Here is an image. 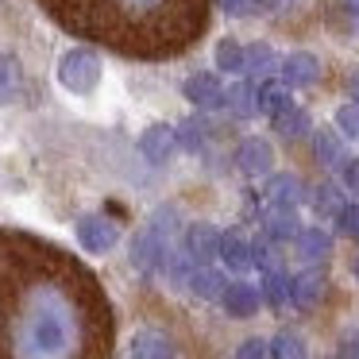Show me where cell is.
I'll return each mask as SVG.
<instances>
[{
	"label": "cell",
	"mask_w": 359,
	"mask_h": 359,
	"mask_svg": "<svg viewBox=\"0 0 359 359\" xmlns=\"http://www.w3.org/2000/svg\"><path fill=\"white\" fill-rule=\"evenodd\" d=\"M112 305L97 274L32 232L0 228V359H109Z\"/></svg>",
	"instance_id": "6da1fadb"
},
{
	"label": "cell",
	"mask_w": 359,
	"mask_h": 359,
	"mask_svg": "<svg viewBox=\"0 0 359 359\" xmlns=\"http://www.w3.org/2000/svg\"><path fill=\"white\" fill-rule=\"evenodd\" d=\"M62 32L135 62H163L205 32L209 0H35Z\"/></svg>",
	"instance_id": "7a4b0ae2"
},
{
	"label": "cell",
	"mask_w": 359,
	"mask_h": 359,
	"mask_svg": "<svg viewBox=\"0 0 359 359\" xmlns=\"http://www.w3.org/2000/svg\"><path fill=\"white\" fill-rule=\"evenodd\" d=\"M236 166H240L243 174H251V178H266L271 166H274L271 143H266L263 135H248V140L236 147Z\"/></svg>",
	"instance_id": "3957f363"
},
{
	"label": "cell",
	"mask_w": 359,
	"mask_h": 359,
	"mask_svg": "<svg viewBox=\"0 0 359 359\" xmlns=\"http://www.w3.org/2000/svg\"><path fill=\"white\" fill-rule=\"evenodd\" d=\"M263 201L271 209H297L305 201V186L297 174H271L263 186Z\"/></svg>",
	"instance_id": "277c9868"
},
{
	"label": "cell",
	"mask_w": 359,
	"mask_h": 359,
	"mask_svg": "<svg viewBox=\"0 0 359 359\" xmlns=\"http://www.w3.org/2000/svg\"><path fill=\"white\" fill-rule=\"evenodd\" d=\"M220 302H224L228 317L248 320V317H255L259 305H263V290L251 286V282H243V278H236V282H228V286H224V297H220Z\"/></svg>",
	"instance_id": "5b68a950"
},
{
	"label": "cell",
	"mask_w": 359,
	"mask_h": 359,
	"mask_svg": "<svg viewBox=\"0 0 359 359\" xmlns=\"http://www.w3.org/2000/svg\"><path fill=\"white\" fill-rule=\"evenodd\" d=\"M320 297H325V271H320V266H309V271H302V274L290 278V305L313 309Z\"/></svg>",
	"instance_id": "8992f818"
},
{
	"label": "cell",
	"mask_w": 359,
	"mask_h": 359,
	"mask_svg": "<svg viewBox=\"0 0 359 359\" xmlns=\"http://www.w3.org/2000/svg\"><path fill=\"white\" fill-rule=\"evenodd\" d=\"M282 81H286L290 89H305V86H313V81L320 78V62H317V55H309V50H294V55H286L282 58Z\"/></svg>",
	"instance_id": "52a82bcc"
},
{
	"label": "cell",
	"mask_w": 359,
	"mask_h": 359,
	"mask_svg": "<svg viewBox=\"0 0 359 359\" xmlns=\"http://www.w3.org/2000/svg\"><path fill=\"white\" fill-rule=\"evenodd\" d=\"M328 251H332V240H328L325 228H302V232L294 236V255L302 259V263H309V266L325 263Z\"/></svg>",
	"instance_id": "ba28073f"
},
{
	"label": "cell",
	"mask_w": 359,
	"mask_h": 359,
	"mask_svg": "<svg viewBox=\"0 0 359 359\" xmlns=\"http://www.w3.org/2000/svg\"><path fill=\"white\" fill-rule=\"evenodd\" d=\"M220 240H224V236H220L212 224H189V232H186V255L197 259V263H209L212 255H220Z\"/></svg>",
	"instance_id": "9c48e42d"
},
{
	"label": "cell",
	"mask_w": 359,
	"mask_h": 359,
	"mask_svg": "<svg viewBox=\"0 0 359 359\" xmlns=\"http://www.w3.org/2000/svg\"><path fill=\"white\" fill-rule=\"evenodd\" d=\"M224 93L228 89L217 81V74H194V78L186 81V97L197 109H220V104H224Z\"/></svg>",
	"instance_id": "30bf717a"
},
{
	"label": "cell",
	"mask_w": 359,
	"mask_h": 359,
	"mask_svg": "<svg viewBox=\"0 0 359 359\" xmlns=\"http://www.w3.org/2000/svg\"><path fill=\"white\" fill-rule=\"evenodd\" d=\"M220 259H224L228 271L243 274V271H251V266H255V243H248L243 236L228 232L224 240H220Z\"/></svg>",
	"instance_id": "8fae6325"
},
{
	"label": "cell",
	"mask_w": 359,
	"mask_h": 359,
	"mask_svg": "<svg viewBox=\"0 0 359 359\" xmlns=\"http://www.w3.org/2000/svg\"><path fill=\"white\" fill-rule=\"evenodd\" d=\"M97 74H101V66H97V58L89 55V50H74L70 62L62 66L66 86H74V89H89L97 81Z\"/></svg>",
	"instance_id": "7c38bea8"
},
{
	"label": "cell",
	"mask_w": 359,
	"mask_h": 359,
	"mask_svg": "<svg viewBox=\"0 0 359 359\" xmlns=\"http://www.w3.org/2000/svg\"><path fill=\"white\" fill-rule=\"evenodd\" d=\"M278 62V55H274L271 43H251L248 47V62H243V74H248V81H255V86H263L266 78H271V70Z\"/></svg>",
	"instance_id": "4fadbf2b"
},
{
	"label": "cell",
	"mask_w": 359,
	"mask_h": 359,
	"mask_svg": "<svg viewBox=\"0 0 359 359\" xmlns=\"http://www.w3.org/2000/svg\"><path fill=\"white\" fill-rule=\"evenodd\" d=\"M78 236H81V248L86 251H109L112 243H116V228H112L109 220H101V217L81 220Z\"/></svg>",
	"instance_id": "5bb4252c"
},
{
	"label": "cell",
	"mask_w": 359,
	"mask_h": 359,
	"mask_svg": "<svg viewBox=\"0 0 359 359\" xmlns=\"http://www.w3.org/2000/svg\"><path fill=\"white\" fill-rule=\"evenodd\" d=\"M290 104H294V101H290V86H286V81H263V86H259V112H263L266 120L282 116Z\"/></svg>",
	"instance_id": "9a60e30c"
},
{
	"label": "cell",
	"mask_w": 359,
	"mask_h": 359,
	"mask_svg": "<svg viewBox=\"0 0 359 359\" xmlns=\"http://www.w3.org/2000/svg\"><path fill=\"white\" fill-rule=\"evenodd\" d=\"M224 104L236 112V116H251V112H259V86L255 81H236V86H228L224 93Z\"/></svg>",
	"instance_id": "2e32d148"
},
{
	"label": "cell",
	"mask_w": 359,
	"mask_h": 359,
	"mask_svg": "<svg viewBox=\"0 0 359 359\" xmlns=\"http://www.w3.org/2000/svg\"><path fill=\"white\" fill-rule=\"evenodd\" d=\"M313 155H317L320 166H344V140H340V132H328V128L313 132Z\"/></svg>",
	"instance_id": "e0dca14e"
},
{
	"label": "cell",
	"mask_w": 359,
	"mask_h": 359,
	"mask_svg": "<svg viewBox=\"0 0 359 359\" xmlns=\"http://www.w3.org/2000/svg\"><path fill=\"white\" fill-rule=\"evenodd\" d=\"M313 209L320 212V217H336L340 220V212L348 209V201H344V194H340V186H332V182H325V186H317L313 189Z\"/></svg>",
	"instance_id": "ac0fdd59"
},
{
	"label": "cell",
	"mask_w": 359,
	"mask_h": 359,
	"mask_svg": "<svg viewBox=\"0 0 359 359\" xmlns=\"http://www.w3.org/2000/svg\"><path fill=\"white\" fill-rule=\"evenodd\" d=\"M135 359H174V344L163 332H140L135 336Z\"/></svg>",
	"instance_id": "d6986e66"
},
{
	"label": "cell",
	"mask_w": 359,
	"mask_h": 359,
	"mask_svg": "<svg viewBox=\"0 0 359 359\" xmlns=\"http://www.w3.org/2000/svg\"><path fill=\"white\" fill-rule=\"evenodd\" d=\"M274 132L286 135V140H302V135H309V112L297 109V104H290L282 116H274Z\"/></svg>",
	"instance_id": "ffe728a7"
},
{
	"label": "cell",
	"mask_w": 359,
	"mask_h": 359,
	"mask_svg": "<svg viewBox=\"0 0 359 359\" xmlns=\"http://www.w3.org/2000/svg\"><path fill=\"white\" fill-rule=\"evenodd\" d=\"M243 62H248V47L236 39H220L217 43V70L224 74H243Z\"/></svg>",
	"instance_id": "44dd1931"
},
{
	"label": "cell",
	"mask_w": 359,
	"mask_h": 359,
	"mask_svg": "<svg viewBox=\"0 0 359 359\" xmlns=\"http://www.w3.org/2000/svg\"><path fill=\"white\" fill-rule=\"evenodd\" d=\"M263 302L282 309L290 302V274L286 271H266L263 274Z\"/></svg>",
	"instance_id": "7402d4cb"
},
{
	"label": "cell",
	"mask_w": 359,
	"mask_h": 359,
	"mask_svg": "<svg viewBox=\"0 0 359 359\" xmlns=\"http://www.w3.org/2000/svg\"><path fill=\"white\" fill-rule=\"evenodd\" d=\"M271 359H309V348H305V340L297 332H278L271 340Z\"/></svg>",
	"instance_id": "603a6c76"
},
{
	"label": "cell",
	"mask_w": 359,
	"mask_h": 359,
	"mask_svg": "<svg viewBox=\"0 0 359 359\" xmlns=\"http://www.w3.org/2000/svg\"><path fill=\"white\" fill-rule=\"evenodd\" d=\"M194 294L197 297H205V302H212V297H224V274L220 271H209V266H201V271H194Z\"/></svg>",
	"instance_id": "cb8c5ba5"
},
{
	"label": "cell",
	"mask_w": 359,
	"mask_h": 359,
	"mask_svg": "<svg viewBox=\"0 0 359 359\" xmlns=\"http://www.w3.org/2000/svg\"><path fill=\"white\" fill-rule=\"evenodd\" d=\"M143 151H147V158H155V163L170 158V151H174V132H170V128H151V132L143 135Z\"/></svg>",
	"instance_id": "d4e9b609"
},
{
	"label": "cell",
	"mask_w": 359,
	"mask_h": 359,
	"mask_svg": "<svg viewBox=\"0 0 359 359\" xmlns=\"http://www.w3.org/2000/svg\"><path fill=\"white\" fill-rule=\"evenodd\" d=\"M302 232V228H297V220H294V209H274V217L266 220V236H271V240H294V236Z\"/></svg>",
	"instance_id": "484cf974"
},
{
	"label": "cell",
	"mask_w": 359,
	"mask_h": 359,
	"mask_svg": "<svg viewBox=\"0 0 359 359\" xmlns=\"http://www.w3.org/2000/svg\"><path fill=\"white\" fill-rule=\"evenodd\" d=\"M336 132H340L344 140L359 143V101H348V104L336 109Z\"/></svg>",
	"instance_id": "4316f807"
},
{
	"label": "cell",
	"mask_w": 359,
	"mask_h": 359,
	"mask_svg": "<svg viewBox=\"0 0 359 359\" xmlns=\"http://www.w3.org/2000/svg\"><path fill=\"white\" fill-rule=\"evenodd\" d=\"M220 8L228 16H259V12L278 8V0H220Z\"/></svg>",
	"instance_id": "83f0119b"
},
{
	"label": "cell",
	"mask_w": 359,
	"mask_h": 359,
	"mask_svg": "<svg viewBox=\"0 0 359 359\" xmlns=\"http://www.w3.org/2000/svg\"><path fill=\"white\" fill-rule=\"evenodd\" d=\"M255 266H263V271H282V259H278V240H259L255 243Z\"/></svg>",
	"instance_id": "f1b7e54d"
},
{
	"label": "cell",
	"mask_w": 359,
	"mask_h": 359,
	"mask_svg": "<svg viewBox=\"0 0 359 359\" xmlns=\"http://www.w3.org/2000/svg\"><path fill=\"white\" fill-rule=\"evenodd\" d=\"M158 251H163V243H158L151 232L140 236V240H135V263H140V266H155Z\"/></svg>",
	"instance_id": "f546056e"
},
{
	"label": "cell",
	"mask_w": 359,
	"mask_h": 359,
	"mask_svg": "<svg viewBox=\"0 0 359 359\" xmlns=\"http://www.w3.org/2000/svg\"><path fill=\"white\" fill-rule=\"evenodd\" d=\"M236 359H271V344L266 340H243L236 348Z\"/></svg>",
	"instance_id": "4dcf8cb0"
},
{
	"label": "cell",
	"mask_w": 359,
	"mask_h": 359,
	"mask_svg": "<svg viewBox=\"0 0 359 359\" xmlns=\"http://www.w3.org/2000/svg\"><path fill=\"white\" fill-rule=\"evenodd\" d=\"M340 228L351 236V240H359V205H348V209L340 212Z\"/></svg>",
	"instance_id": "1f68e13d"
},
{
	"label": "cell",
	"mask_w": 359,
	"mask_h": 359,
	"mask_svg": "<svg viewBox=\"0 0 359 359\" xmlns=\"http://www.w3.org/2000/svg\"><path fill=\"white\" fill-rule=\"evenodd\" d=\"M344 186H348L351 194H359V158H348V163H344Z\"/></svg>",
	"instance_id": "d6a6232c"
},
{
	"label": "cell",
	"mask_w": 359,
	"mask_h": 359,
	"mask_svg": "<svg viewBox=\"0 0 359 359\" xmlns=\"http://www.w3.org/2000/svg\"><path fill=\"white\" fill-rule=\"evenodd\" d=\"M12 86H16V74H12V66L4 62V58H0V101H4V97L12 93Z\"/></svg>",
	"instance_id": "836d02e7"
},
{
	"label": "cell",
	"mask_w": 359,
	"mask_h": 359,
	"mask_svg": "<svg viewBox=\"0 0 359 359\" xmlns=\"http://www.w3.org/2000/svg\"><path fill=\"white\" fill-rule=\"evenodd\" d=\"M182 140H186V147H201V124H186Z\"/></svg>",
	"instance_id": "e575fe53"
},
{
	"label": "cell",
	"mask_w": 359,
	"mask_h": 359,
	"mask_svg": "<svg viewBox=\"0 0 359 359\" xmlns=\"http://www.w3.org/2000/svg\"><path fill=\"white\" fill-rule=\"evenodd\" d=\"M340 359H359V332H355V336H348V344H344Z\"/></svg>",
	"instance_id": "d590c367"
},
{
	"label": "cell",
	"mask_w": 359,
	"mask_h": 359,
	"mask_svg": "<svg viewBox=\"0 0 359 359\" xmlns=\"http://www.w3.org/2000/svg\"><path fill=\"white\" fill-rule=\"evenodd\" d=\"M348 89H351V97L359 101V74H351V81H348Z\"/></svg>",
	"instance_id": "8d00e7d4"
},
{
	"label": "cell",
	"mask_w": 359,
	"mask_h": 359,
	"mask_svg": "<svg viewBox=\"0 0 359 359\" xmlns=\"http://www.w3.org/2000/svg\"><path fill=\"white\" fill-rule=\"evenodd\" d=\"M351 8H355L351 12V24H355V32H359V4H351Z\"/></svg>",
	"instance_id": "74e56055"
},
{
	"label": "cell",
	"mask_w": 359,
	"mask_h": 359,
	"mask_svg": "<svg viewBox=\"0 0 359 359\" xmlns=\"http://www.w3.org/2000/svg\"><path fill=\"white\" fill-rule=\"evenodd\" d=\"M351 271H355V278H359V255H355V266H351Z\"/></svg>",
	"instance_id": "f35d334b"
},
{
	"label": "cell",
	"mask_w": 359,
	"mask_h": 359,
	"mask_svg": "<svg viewBox=\"0 0 359 359\" xmlns=\"http://www.w3.org/2000/svg\"><path fill=\"white\" fill-rule=\"evenodd\" d=\"M351 4H359V0H351Z\"/></svg>",
	"instance_id": "ab89813d"
}]
</instances>
